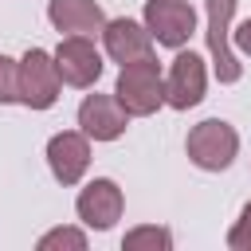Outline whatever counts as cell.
<instances>
[{
    "label": "cell",
    "mask_w": 251,
    "mask_h": 251,
    "mask_svg": "<svg viewBox=\"0 0 251 251\" xmlns=\"http://www.w3.org/2000/svg\"><path fill=\"white\" fill-rule=\"evenodd\" d=\"M114 94H118V102H122L133 118L153 114V110L165 102V78H161L157 59H153V55H145V59L126 63V67H122V75H118Z\"/></svg>",
    "instance_id": "cell-1"
},
{
    "label": "cell",
    "mask_w": 251,
    "mask_h": 251,
    "mask_svg": "<svg viewBox=\"0 0 251 251\" xmlns=\"http://www.w3.org/2000/svg\"><path fill=\"white\" fill-rule=\"evenodd\" d=\"M235 149H239V137L227 122L220 118H208L200 126H192L188 133V161L196 169H208V173H220L235 161Z\"/></svg>",
    "instance_id": "cell-2"
},
{
    "label": "cell",
    "mask_w": 251,
    "mask_h": 251,
    "mask_svg": "<svg viewBox=\"0 0 251 251\" xmlns=\"http://www.w3.org/2000/svg\"><path fill=\"white\" fill-rule=\"evenodd\" d=\"M59 86H63V78H59L55 55L31 47L20 59V102L31 106V110H47V106H55Z\"/></svg>",
    "instance_id": "cell-3"
},
{
    "label": "cell",
    "mask_w": 251,
    "mask_h": 251,
    "mask_svg": "<svg viewBox=\"0 0 251 251\" xmlns=\"http://www.w3.org/2000/svg\"><path fill=\"white\" fill-rule=\"evenodd\" d=\"M145 27L153 31L157 43L180 47V43H188V35L196 27V12L188 0H149L145 4Z\"/></svg>",
    "instance_id": "cell-4"
},
{
    "label": "cell",
    "mask_w": 251,
    "mask_h": 251,
    "mask_svg": "<svg viewBox=\"0 0 251 251\" xmlns=\"http://www.w3.org/2000/svg\"><path fill=\"white\" fill-rule=\"evenodd\" d=\"M55 67H59V78L67 86H94L98 75H102V55L98 47L86 39V35H67L55 51Z\"/></svg>",
    "instance_id": "cell-5"
},
{
    "label": "cell",
    "mask_w": 251,
    "mask_h": 251,
    "mask_svg": "<svg viewBox=\"0 0 251 251\" xmlns=\"http://www.w3.org/2000/svg\"><path fill=\"white\" fill-rule=\"evenodd\" d=\"M126 122H129V110L110 98V94H86L82 106H78V126L86 137L94 141H114L126 133Z\"/></svg>",
    "instance_id": "cell-6"
},
{
    "label": "cell",
    "mask_w": 251,
    "mask_h": 251,
    "mask_svg": "<svg viewBox=\"0 0 251 251\" xmlns=\"http://www.w3.org/2000/svg\"><path fill=\"white\" fill-rule=\"evenodd\" d=\"M235 0H208V47H212V67L220 82H239L243 67L227 47V24H231Z\"/></svg>",
    "instance_id": "cell-7"
},
{
    "label": "cell",
    "mask_w": 251,
    "mask_h": 251,
    "mask_svg": "<svg viewBox=\"0 0 251 251\" xmlns=\"http://www.w3.org/2000/svg\"><path fill=\"white\" fill-rule=\"evenodd\" d=\"M204 98V59L192 51H180L165 78V102L173 110H188Z\"/></svg>",
    "instance_id": "cell-8"
},
{
    "label": "cell",
    "mask_w": 251,
    "mask_h": 251,
    "mask_svg": "<svg viewBox=\"0 0 251 251\" xmlns=\"http://www.w3.org/2000/svg\"><path fill=\"white\" fill-rule=\"evenodd\" d=\"M47 165L55 173L59 184H78L86 165H90V145H86V133H75V129H63L47 141Z\"/></svg>",
    "instance_id": "cell-9"
},
{
    "label": "cell",
    "mask_w": 251,
    "mask_h": 251,
    "mask_svg": "<svg viewBox=\"0 0 251 251\" xmlns=\"http://www.w3.org/2000/svg\"><path fill=\"white\" fill-rule=\"evenodd\" d=\"M78 220L86 224V227H94V231H106V227H114V220H122V188L114 184V180H106V176H98V180H90L82 192H78Z\"/></svg>",
    "instance_id": "cell-10"
},
{
    "label": "cell",
    "mask_w": 251,
    "mask_h": 251,
    "mask_svg": "<svg viewBox=\"0 0 251 251\" xmlns=\"http://www.w3.org/2000/svg\"><path fill=\"white\" fill-rule=\"evenodd\" d=\"M102 43H106V55L114 63H133V59H145L153 55V31L133 24V20H110L102 27Z\"/></svg>",
    "instance_id": "cell-11"
},
{
    "label": "cell",
    "mask_w": 251,
    "mask_h": 251,
    "mask_svg": "<svg viewBox=\"0 0 251 251\" xmlns=\"http://www.w3.org/2000/svg\"><path fill=\"white\" fill-rule=\"evenodd\" d=\"M47 16L59 31H71V35H90L106 27V16L94 0H51Z\"/></svg>",
    "instance_id": "cell-12"
},
{
    "label": "cell",
    "mask_w": 251,
    "mask_h": 251,
    "mask_svg": "<svg viewBox=\"0 0 251 251\" xmlns=\"http://www.w3.org/2000/svg\"><path fill=\"white\" fill-rule=\"evenodd\" d=\"M122 247L126 251H169L173 235H169V227H133V231H126Z\"/></svg>",
    "instance_id": "cell-13"
},
{
    "label": "cell",
    "mask_w": 251,
    "mask_h": 251,
    "mask_svg": "<svg viewBox=\"0 0 251 251\" xmlns=\"http://www.w3.org/2000/svg\"><path fill=\"white\" fill-rule=\"evenodd\" d=\"M55 247H71V251H86V235L75 227H55L39 239V251H55Z\"/></svg>",
    "instance_id": "cell-14"
},
{
    "label": "cell",
    "mask_w": 251,
    "mask_h": 251,
    "mask_svg": "<svg viewBox=\"0 0 251 251\" xmlns=\"http://www.w3.org/2000/svg\"><path fill=\"white\" fill-rule=\"evenodd\" d=\"M0 102H20V63L0 55Z\"/></svg>",
    "instance_id": "cell-15"
},
{
    "label": "cell",
    "mask_w": 251,
    "mask_h": 251,
    "mask_svg": "<svg viewBox=\"0 0 251 251\" xmlns=\"http://www.w3.org/2000/svg\"><path fill=\"white\" fill-rule=\"evenodd\" d=\"M227 247H231V251H251V204H243L235 227L227 231Z\"/></svg>",
    "instance_id": "cell-16"
},
{
    "label": "cell",
    "mask_w": 251,
    "mask_h": 251,
    "mask_svg": "<svg viewBox=\"0 0 251 251\" xmlns=\"http://www.w3.org/2000/svg\"><path fill=\"white\" fill-rule=\"evenodd\" d=\"M235 39H239V47H243V51L251 55V20H247V24H243V27L235 31Z\"/></svg>",
    "instance_id": "cell-17"
}]
</instances>
